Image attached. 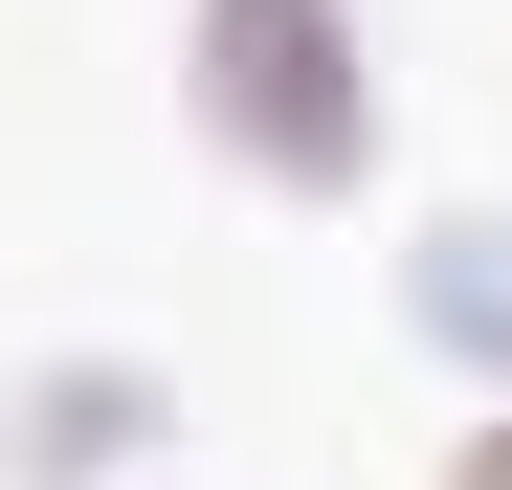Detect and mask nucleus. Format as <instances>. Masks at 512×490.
<instances>
[{"label": "nucleus", "mask_w": 512, "mask_h": 490, "mask_svg": "<svg viewBox=\"0 0 512 490\" xmlns=\"http://www.w3.org/2000/svg\"><path fill=\"white\" fill-rule=\"evenodd\" d=\"M401 335L446 357V379H490V401H512V201L401 223Z\"/></svg>", "instance_id": "7ed1b4c3"}, {"label": "nucleus", "mask_w": 512, "mask_h": 490, "mask_svg": "<svg viewBox=\"0 0 512 490\" xmlns=\"http://www.w3.org/2000/svg\"><path fill=\"white\" fill-rule=\"evenodd\" d=\"M446 490H512V401H490V424H468V446H446Z\"/></svg>", "instance_id": "20e7f679"}, {"label": "nucleus", "mask_w": 512, "mask_h": 490, "mask_svg": "<svg viewBox=\"0 0 512 490\" xmlns=\"http://www.w3.org/2000/svg\"><path fill=\"white\" fill-rule=\"evenodd\" d=\"M179 112H201L223 179L357 201L379 179V23L357 0H179Z\"/></svg>", "instance_id": "f257e3e1"}, {"label": "nucleus", "mask_w": 512, "mask_h": 490, "mask_svg": "<svg viewBox=\"0 0 512 490\" xmlns=\"http://www.w3.org/2000/svg\"><path fill=\"white\" fill-rule=\"evenodd\" d=\"M156 446H179V379L134 335H67L0 379V490H156Z\"/></svg>", "instance_id": "f03ea898"}]
</instances>
